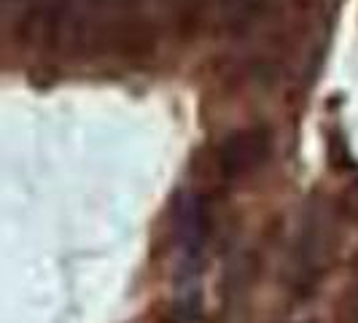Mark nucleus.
<instances>
[{"label": "nucleus", "mask_w": 358, "mask_h": 323, "mask_svg": "<svg viewBox=\"0 0 358 323\" xmlns=\"http://www.w3.org/2000/svg\"><path fill=\"white\" fill-rule=\"evenodd\" d=\"M269 148H272V132L267 127L256 124L237 129L232 135H227L215 148V167L224 178H237L253 167L264 164Z\"/></svg>", "instance_id": "obj_1"}, {"label": "nucleus", "mask_w": 358, "mask_h": 323, "mask_svg": "<svg viewBox=\"0 0 358 323\" xmlns=\"http://www.w3.org/2000/svg\"><path fill=\"white\" fill-rule=\"evenodd\" d=\"M215 6H218V24L224 30L240 33L264 17L269 0H215Z\"/></svg>", "instance_id": "obj_2"}]
</instances>
